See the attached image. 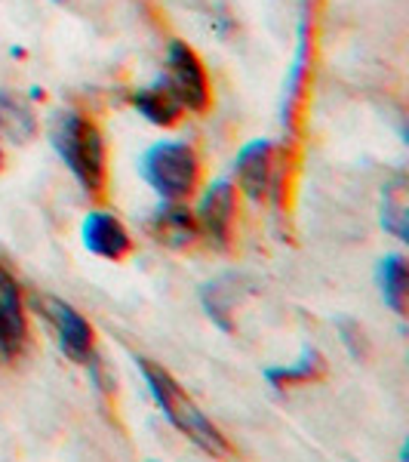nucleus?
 <instances>
[{
    "instance_id": "nucleus-5",
    "label": "nucleus",
    "mask_w": 409,
    "mask_h": 462,
    "mask_svg": "<svg viewBox=\"0 0 409 462\" xmlns=\"http://www.w3.org/2000/svg\"><path fill=\"white\" fill-rule=\"evenodd\" d=\"M197 231L213 250H228L234 244V226H237V185L228 179H215L206 185L204 195L197 200Z\"/></svg>"
},
{
    "instance_id": "nucleus-6",
    "label": "nucleus",
    "mask_w": 409,
    "mask_h": 462,
    "mask_svg": "<svg viewBox=\"0 0 409 462\" xmlns=\"http://www.w3.org/2000/svg\"><path fill=\"white\" fill-rule=\"evenodd\" d=\"M37 305H41L47 324L53 327L59 348H62V352L68 355L74 364H80V367H84L89 357L95 355V330H93V324H89V320L80 315V311L74 309L71 302L56 300V296H41Z\"/></svg>"
},
{
    "instance_id": "nucleus-11",
    "label": "nucleus",
    "mask_w": 409,
    "mask_h": 462,
    "mask_svg": "<svg viewBox=\"0 0 409 462\" xmlns=\"http://www.w3.org/2000/svg\"><path fill=\"white\" fill-rule=\"evenodd\" d=\"M130 106L136 108L148 124L163 126V130L176 126L185 117L182 102L176 99V93L169 89V84H167V78H163V74H160V78H154L151 84L132 89V93H130Z\"/></svg>"
},
{
    "instance_id": "nucleus-10",
    "label": "nucleus",
    "mask_w": 409,
    "mask_h": 462,
    "mask_svg": "<svg viewBox=\"0 0 409 462\" xmlns=\"http://www.w3.org/2000/svg\"><path fill=\"white\" fill-rule=\"evenodd\" d=\"M234 173H237V191L247 195L252 204H262L274 176L271 139H252V143L243 145L234 158Z\"/></svg>"
},
{
    "instance_id": "nucleus-14",
    "label": "nucleus",
    "mask_w": 409,
    "mask_h": 462,
    "mask_svg": "<svg viewBox=\"0 0 409 462\" xmlns=\"http://www.w3.org/2000/svg\"><path fill=\"white\" fill-rule=\"evenodd\" d=\"M37 136V117L32 106L19 96L0 89V139L16 145H28Z\"/></svg>"
},
{
    "instance_id": "nucleus-7",
    "label": "nucleus",
    "mask_w": 409,
    "mask_h": 462,
    "mask_svg": "<svg viewBox=\"0 0 409 462\" xmlns=\"http://www.w3.org/2000/svg\"><path fill=\"white\" fill-rule=\"evenodd\" d=\"M28 309L16 274L0 263V361L16 364L28 348Z\"/></svg>"
},
{
    "instance_id": "nucleus-8",
    "label": "nucleus",
    "mask_w": 409,
    "mask_h": 462,
    "mask_svg": "<svg viewBox=\"0 0 409 462\" xmlns=\"http://www.w3.org/2000/svg\"><path fill=\"white\" fill-rule=\"evenodd\" d=\"M80 241L93 256L108 259V263H123L136 250L132 235L111 210H89L80 222Z\"/></svg>"
},
{
    "instance_id": "nucleus-13",
    "label": "nucleus",
    "mask_w": 409,
    "mask_h": 462,
    "mask_svg": "<svg viewBox=\"0 0 409 462\" xmlns=\"http://www.w3.org/2000/svg\"><path fill=\"white\" fill-rule=\"evenodd\" d=\"M326 376V357L321 348L304 346L299 361L289 364V367H268L265 379L271 389L284 392V389H295V385H314Z\"/></svg>"
},
{
    "instance_id": "nucleus-12",
    "label": "nucleus",
    "mask_w": 409,
    "mask_h": 462,
    "mask_svg": "<svg viewBox=\"0 0 409 462\" xmlns=\"http://www.w3.org/2000/svg\"><path fill=\"white\" fill-rule=\"evenodd\" d=\"M376 284H378V293H382L385 305H388L394 315L406 318V309H409V265H406L404 253H388V256L378 259Z\"/></svg>"
},
{
    "instance_id": "nucleus-2",
    "label": "nucleus",
    "mask_w": 409,
    "mask_h": 462,
    "mask_svg": "<svg viewBox=\"0 0 409 462\" xmlns=\"http://www.w3.org/2000/svg\"><path fill=\"white\" fill-rule=\"evenodd\" d=\"M136 367H139V374L145 376L148 392H151V398L160 413L169 420V426H176L191 444H197L200 450L210 453L215 459L232 457L234 447L228 444V438L206 420L204 410L185 394V389L176 383L169 370H163L160 364L148 361V357H136Z\"/></svg>"
},
{
    "instance_id": "nucleus-15",
    "label": "nucleus",
    "mask_w": 409,
    "mask_h": 462,
    "mask_svg": "<svg viewBox=\"0 0 409 462\" xmlns=\"http://www.w3.org/2000/svg\"><path fill=\"white\" fill-rule=\"evenodd\" d=\"M200 302L204 311L219 330L234 333V302H237V278L234 274H222L200 287Z\"/></svg>"
},
{
    "instance_id": "nucleus-1",
    "label": "nucleus",
    "mask_w": 409,
    "mask_h": 462,
    "mask_svg": "<svg viewBox=\"0 0 409 462\" xmlns=\"http://www.w3.org/2000/svg\"><path fill=\"white\" fill-rule=\"evenodd\" d=\"M47 136L59 161L77 179L86 198L102 200L108 189V145L102 126L77 108H62L50 117Z\"/></svg>"
},
{
    "instance_id": "nucleus-20",
    "label": "nucleus",
    "mask_w": 409,
    "mask_h": 462,
    "mask_svg": "<svg viewBox=\"0 0 409 462\" xmlns=\"http://www.w3.org/2000/svg\"><path fill=\"white\" fill-rule=\"evenodd\" d=\"M56 4H65V0H56Z\"/></svg>"
},
{
    "instance_id": "nucleus-18",
    "label": "nucleus",
    "mask_w": 409,
    "mask_h": 462,
    "mask_svg": "<svg viewBox=\"0 0 409 462\" xmlns=\"http://www.w3.org/2000/svg\"><path fill=\"white\" fill-rule=\"evenodd\" d=\"M339 333H341V342H345L348 355L354 357V361H367L369 357V339H367V330H363L357 320L351 318H339L336 320Z\"/></svg>"
},
{
    "instance_id": "nucleus-16",
    "label": "nucleus",
    "mask_w": 409,
    "mask_h": 462,
    "mask_svg": "<svg viewBox=\"0 0 409 462\" xmlns=\"http://www.w3.org/2000/svg\"><path fill=\"white\" fill-rule=\"evenodd\" d=\"M382 228L391 231L397 241H409V207L404 179H394L382 191Z\"/></svg>"
},
{
    "instance_id": "nucleus-3",
    "label": "nucleus",
    "mask_w": 409,
    "mask_h": 462,
    "mask_svg": "<svg viewBox=\"0 0 409 462\" xmlns=\"http://www.w3.org/2000/svg\"><path fill=\"white\" fill-rule=\"evenodd\" d=\"M139 176L154 189L160 200H191L204 179V163H200L197 148L178 139H163L154 143L139 161Z\"/></svg>"
},
{
    "instance_id": "nucleus-17",
    "label": "nucleus",
    "mask_w": 409,
    "mask_h": 462,
    "mask_svg": "<svg viewBox=\"0 0 409 462\" xmlns=\"http://www.w3.org/2000/svg\"><path fill=\"white\" fill-rule=\"evenodd\" d=\"M304 65H308V22H302L299 28V50H295L293 69L286 78V102H284V124H293L295 106H299L302 80H304Z\"/></svg>"
},
{
    "instance_id": "nucleus-4",
    "label": "nucleus",
    "mask_w": 409,
    "mask_h": 462,
    "mask_svg": "<svg viewBox=\"0 0 409 462\" xmlns=\"http://www.w3.org/2000/svg\"><path fill=\"white\" fill-rule=\"evenodd\" d=\"M169 89L176 93V99L182 102L185 115H206L213 108V84L206 74L204 59L197 56L195 47H188L185 41L173 37L167 47V69H163Z\"/></svg>"
},
{
    "instance_id": "nucleus-19",
    "label": "nucleus",
    "mask_w": 409,
    "mask_h": 462,
    "mask_svg": "<svg viewBox=\"0 0 409 462\" xmlns=\"http://www.w3.org/2000/svg\"><path fill=\"white\" fill-rule=\"evenodd\" d=\"M0 170H4V148H0Z\"/></svg>"
},
{
    "instance_id": "nucleus-9",
    "label": "nucleus",
    "mask_w": 409,
    "mask_h": 462,
    "mask_svg": "<svg viewBox=\"0 0 409 462\" xmlns=\"http://www.w3.org/2000/svg\"><path fill=\"white\" fill-rule=\"evenodd\" d=\"M148 231L167 250L185 253L200 241L195 210H188L185 200H160L154 213L148 216Z\"/></svg>"
}]
</instances>
